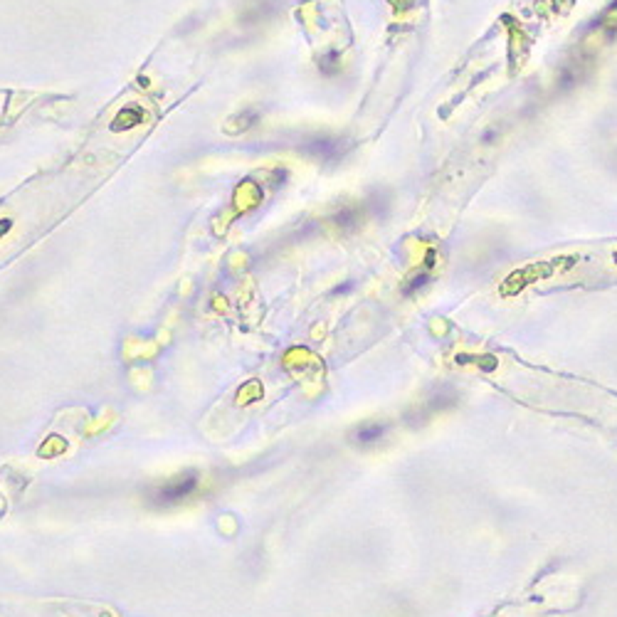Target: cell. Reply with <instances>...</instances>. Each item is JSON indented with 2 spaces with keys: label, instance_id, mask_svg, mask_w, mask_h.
<instances>
[{
  "label": "cell",
  "instance_id": "3957f363",
  "mask_svg": "<svg viewBox=\"0 0 617 617\" xmlns=\"http://www.w3.org/2000/svg\"><path fill=\"white\" fill-rule=\"evenodd\" d=\"M385 432H388V425H380V422H365V425H361L356 432H353V442H358V444L380 442V439L385 437Z\"/></svg>",
  "mask_w": 617,
  "mask_h": 617
},
{
  "label": "cell",
  "instance_id": "6da1fadb",
  "mask_svg": "<svg viewBox=\"0 0 617 617\" xmlns=\"http://www.w3.org/2000/svg\"><path fill=\"white\" fill-rule=\"evenodd\" d=\"M197 489V474L195 472H185V474L173 476V479L163 481L160 487H156L148 494V506L154 509H168L180 501H185Z\"/></svg>",
  "mask_w": 617,
  "mask_h": 617
},
{
  "label": "cell",
  "instance_id": "7a4b0ae2",
  "mask_svg": "<svg viewBox=\"0 0 617 617\" xmlns=\"http://www.w3.org/2000/svg\"><path fill=\"white\" fill-rule=\"evenodd\" d=\"M282 3L284 0H250L245 5V12H242V23L252 25V23H262V20H269L271 15L279 12Z\"/></svg>",
  "mask_w": 617,
  "mask_h": 617
},
{
  "label": "cell",
  "instance_id": "277c9868",
  "mask_svg": "<svg viewBox=\"0 0 617 617\" xmlns=\"http://www.w3.org/2000/svg\"><path fill=\"white\" fill-rule=\"evenodd\" d=\"M308 154L316 156V158H341L343 156V148L336 138H316L311 146H308Z\"/></svg>",
  "mask_w": 617,
  "mask_h": 617
}]
</instances>
